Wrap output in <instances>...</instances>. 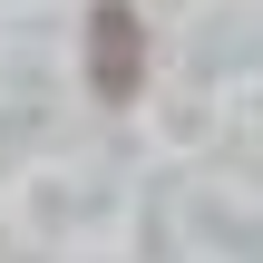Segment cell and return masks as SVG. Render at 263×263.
Listing matches in <instances>:
<instances>
[{"mask_svg": "<svg viewBox=\"0 0 263 263\" xmlns=\"http://www.w3.org/2000/svg\"><path fill=\"white\" fill-rule=\"evenodd\" d=\"M88 88H98V107H127L146 88V20H137V0H98L88 10Z\"/></svg>", "mask_w": 263, "mask_h": 263, "instance_id": "obj_1", "label": "cell"}]
</instances>
